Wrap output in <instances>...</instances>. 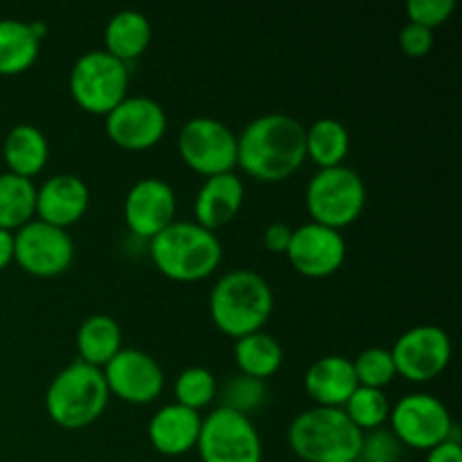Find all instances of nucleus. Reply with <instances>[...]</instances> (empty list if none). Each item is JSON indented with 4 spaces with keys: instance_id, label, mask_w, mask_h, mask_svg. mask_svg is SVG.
<instances>
[{
    "instance_id": "1",
    "label": "nucleus",
    "mask_w": 462,
    "mask_h": 462,
    "mask_svg": "<svg viewBox=\"0 0 462 462\" xmlns=\"http://www.w3.org/2000/svg\"><path fill=\"white\" fill-rule=\"evenodd\" d=\"M305 161V125L284 113L255 117L237 135V167L262 183L287 180Z\"/></svg>"
},
{
    "instance_id": "2",
    "label": "nucleus",
    "mask_w": 462,
    "mask_h": 462,
    "mask_svg": "<svg viewBox=\"0 0 462 462\" xmlns=\"http://www.w3.org/2000/svg\"><path fill=\"white\" fill-rule=\"evenodd\" d=\"M273 311V291L257 271L233 269L210 291V319L230 338L264 329Z\"/></svg>"
},
{
    "instance_id": "3",
    "label": "nucleus",
    "mask_w": 462,
    "mask_h": 462,
    "mask_svg": "<svg viewBox=\"0 0 462 462\" xmlns=\"http://www.w3.org/2000/svg\"><path fill=\"white\" fill-rule=\"evenodd\" d=\"M156 269L174 282H199L217 271L224 257L219 237L197 221H174L149 239Z\"/></svg>"
},
{
    "instance_id": "4",
    "label": "nucleus",
    "mask_w": 462,
    "mask_h": 462,
    "mask_svg": "<svg viewBox=\"0 0 462 462\" xmlns=\"http://www.w3.org/2000/svg\"><path fill=\"white\" fill-rule=\"evenodd\" d=\"M111 393L102 370L84 361H72L50 382L45 409L57 427L75 431L97 422L106 411Z\"/></svg>"
},
{
    "instance_id": "5",
    "label": "nucleus",
    "mask_w": 462,
    "mask_h": 462,
    "mask_svg": "<svg viewBox=\"0 0 462 462\" xmlns=\"http://www.w3.org/2000/svg\"><path fill=\"white\" fill-rule=\"evenodd\" d=\"M361 438L343 409L314 406L289 427V447L305 462H356Z\"/></svg>"
},
{
    "instance_id": "6",
    "label": "nucleus",
    "mask_w": 462,
    "mask_h": 462,
    "mask_svg": "<svg viewBox=\"0 0 462 462\" xmlns=\"http://www.w3.org/2000/svg\"><path fill=\"white\" fill-rule=\"evenodd\" d=\"M368 199L364 179L352 167L338 165L319 170L305 189L307 212L311 221L341 230L361 217Z\"/></svg>"
},
{
    "instance_id": "7",
    "label": "nucleus",
    "mask_w": 462,
    "mask_h": 462,
    "mask_svg": "<svg viewBox=\"0 0 462 462\" xmlns=\"http://www.w3.org/2000/svg\"><path fill=\"white\" fill-rule=\"evenodd\" d=\"M68 88L86 113L106 116L129 95V68L106 50H90L72 63Z\"/></svg>"
},
{
    "instance_id": "8",
    "label": "nucleus",
    "mask_w": 462,
    "mask_h": 462,
    "mask_svg": "<svg viewBox=\"0 0 462 462\" xmlns=\"http://www.w3.org/2000/svg\"><path fill=\"white\" fill-rule=\"evenodd\" d=\"M391 431L409 449L429 451L440 442L458 438L445 402L429 393H411L391 406Z\"/></svg>"
},
{
    "instance_id": "9",
    "label": "nucleus",
    "mask_w": 462,
    "mask_h": 462,
    "mask_svg": "<svg viewBox=\"0 0 462 462\" xmlns=\"http://www.w3.org/2000/svg\"><path fill=\"white\" fill-rule=\"evenodd\" d=\"M197 451L201 462H262L264 458L262 438L253 420L221 406L203 418Z\"/></svg>"
},
{
    "instance_id": "10",
    "label": "nucleus",
    "mask_w": 462,
    "mask_h": 462,
    "mask_svg": "<svg viewBox=\"0 0 462 462\" xmlns=\"http://www.w3.org/2000/svg\"><path fill=\"white\" fill-rule=\"evenodd\" d=\"M179 153L189 170L206 179L228 174L237 167V135L215 117H192L179 131Z\"/></svg>"
},
{
    "instance_id": "11",
    "label": "nucleus",
    "mask_w": 462,
    "mask_h": 462,
    "mask_svg": "<svg viewBox=\"0 0 462 462\" xmlns=\"http://www.w3.org/2000/svg\"><path fill=\"white\" fill-rule=\"evenodd\" d=\"M75 260V242L68 230L32 219L14 233V262L34 278H57Z\"/></svg>"
},
{
    "instance_id": "12",
    "label": "nucleus",
    "mask_w": 462,
    "mask_h": 462,
    "mask_svg": "<svg viewBox=\"0 0 462 462\" xmlns=\"http://www.w3.org/2000/svg\"><path fill=\"white\" fill-rule=\"evenodd\" d=\"M391 356L400 377L427 383L449 365L451 338L438 325H415L393 343Z\"/></svg>"
},
{
    "instance_id": "13",
    "label": "nucleus",
    "mask_w": 462,
    "mask_h": 462,
    "mask_svg": "<svg viewBox=\"0 0 462 462\" xmlns=\"http://www.w3.org/2000/svg\"><path fill=\"white\" fill-rule=\"evenodd\" d=\"M108 140L126 152H147L156 147L167 131V113L156 99L126 95L111 113L104 116Z\"/></svg>"
},
{
    "instance_id": "14",
    "label": "nucleus",
    "mask_w": 462,
    "mask_h": 462,
    "mask_svg": "<svg viewBox=\"0 0 462 462\" xmlns=\"http://www.w3.org/2000/svg\"><path fill=\"white\" fill-rule=\"evenodd\" d=\"M108 393L126 404L144 406L156 402L165 388V373L147 352L122 347L102 368Z\"/></svg>"
},
{
    "instance_id": "15",
    "label": "nucleus",
    "mask_w": 462,
    "mask_h": 462,
    "mask_svg": "<svg viewBox=\"0 0 462 462\" xmlns=\"http://www.w3.org/2000/svg\"><path fill=\"white\" fill-rule=\"evenodd\" d=\"M347 255V244L341 230L328 228L310 221L300 228H293L287 257L293 269L305 278H329L343 266Z\"/></svg>"
},
{
    "instance_id": "16",
    "label": "nucleus",
    "mask_w": 462,
    "mask_h": 462,
    "mask_svg": "<svg viewBox=\"0 0 462 462\" xmlns=\"http://www.w3.org/2000/svg\"><path fill=\"white\" fill-rule=\"evenodd\" d=\"M125 221L140 239H153L176 221V192L167 180L143 179L125 199Z\"/></svg>"
},
{
    "instance_id": "17",
    "label": "nucleus",
    "mask_w": 462,
    "mask_h": 462,
    "mask_svg": "<svg viewBox=\"0 0 462 462\" xmlns=\"http://www.w3.org/2000/svg\"><path fill=\"white\" fill-rule=\"evenodd\" d=\"M88 185L75 174L50 176L36 188V219L54 228L68 230L88 210Z\"/></svg>"
},
{
    "instance_id": "18",
    "label": "nucleus",
    "mask_w": 462,
    "mask_h": 462,
    "mask_svg": "<svg viewBox=\"0 0 462 462\" xmlns=\"http://www.w3.org/2000/svg\"><path fill=\"white\" fill-rule=\"evenodd\" d=\"M244 197H246V188L235 171L210 176L203 180L194 199V217H197L194 221L215 233L239 215Z\"/></svg>"
},
{
    "instance_id": "19",
    "label": "nucleus",
    "mask_w": 462,
    "mask_h": 462,
    "mask_svg": "<svg viewBox=\"0 0 462 462\" xmlns=\"http://www.w3.org/2000/svg\"><path fill=\"white\" fill-rule=\"evenodd\" d=\"M201 422L203 418L197 411L185 409L180 404H167L149 420V442L162 456H171V458L185 456L188 451L197 449Z\"/></svg>"
},
{
    "instance_id": "20",
    "label": "nucleus",
    "mask_w": 462,
    "mask_h": 462,
    "mask_svg": "<svg viewBox=\"0 0 462 462\" xmlns=\"http://www.w3.org/2000/svg\"><path fill=\"white\" fill-rule=\"evenodd\" d=\"M359 388L352 359L338 355L323 356L314 361L305 373V391L316 406L343 409L352 393Z\"/></svg>"
},
{
    "instance_id": "21",
    "label": "nucleus",
    "mask_w": 462,
    "mask_h": 462,
    "mask_svg": "<svg viewBox=\"0 0 462 462\" xmlns=\"http://www.w3.org/2000/svg\"><path fill=\"white\" fill-rule=\"evenodd\" d=\"M152 43V23L138 9H122L113 14L104 30V50L117 61L129 63L144 54Z\"/></svg>"
},
{
    "instance_id": "22",
    "label": "nucleus",
    "mask_w": 462,
    "mask_h": 462,
    "mask_svg": "<svg viewBox=\"0 0 462 462\" xmlns=\"http://www.w3.org/2000/svg\"><path fill=\"white\" fill-rule=\"evenodd\" d=\"M3 158L9 174L34 179L50 158V144L43 131L34 125H16L3 143Z\"/></svg>"
},
{
    "instance_id": "23",
    "label": "nucleus",
    "mask_w": 462,
    "mask_h": 462,
    "mask_svg": "<svg viewBox=\"0 0 462 462\" xmlns=\"http://www.w3.org/2000/svg\"><path fill=\"white\" fill-rule=\"evenodd\" d=\"M41 52V39L30 23L0 18V77H14L30 70Z\"/></svg>"
},
{
    "instance_id": "24",
    "label": "nucleus",
    "mask_w": 462,
    "mask_h": 462,
    "mask_svg": "<svg viewBox=\"0 0 462 462\" xmlns=\"http://www.w3.org/2000/svg\"><path fill=\"white\" fill-rule=\"evenodd\" d=\"M75 343L79 361L102 370L122 350V329L111 316H88L77 329Z\"/></svg>"
},
{
    "instance_id": "25",
    "label": "nucleus",
    "mask_w": 462,
    "mask_h": 462,
    "mask_svg": "<svg viewBox=\"0 0 462 462\" xmlns=\"http://www.w3.org/2000/svg\"><path fill=\"white\" fill-rule=\"evenodd\" d=\"M350 153V131L334 117H320L305 126V156L316 162L319 170L343 165Z\"/></svg>"
},
{
    "instance_id": "26",
    "label": "nucleus",
    "mask_w": 462,
    "mask_h": 462,
    "mask_svg": "<svg viewBox=\"0 0 462 462\" xmlns=\"http://www.w3.org/2000/svg\"><path fill=\"white\" fill-rule=\"evenodd\" d=\"M235 361L239 373L264 382L278 373L284 361V352L278 338L260 329L235 341Z\"/></svg>"
},
{
    "instance_id": "27",
    "label": "nucleus",
    "mask_w": 462,
    "mask_h": 462,
    "mask_svg": "<svg viewBox=\"0 0 462 462\" xmlns=\"http://www.w3.org/2000/svg\"><path fill=\"white\" fill-rule=\"evenodd\" d=\"M36 219V185L30 179L0 174V230L16 233L25 224Z\"/></svg>"
},
{
    "instance_id": "28",
    "label": "nucleus",
    "mask_w": 462,
    "mask_h": 462,
    "mask_svg": "<svg viewBox=\"0 0 462 462\" xmlns=\"http://www.w3.org/2000/svg\"><path fill=\"white\" fill-rule=\"evenodd\" d=\"M346 415L350 418V422L359 429L361 433L374 431V429H382L388 422V415H391V402H388L386 393L374 391V388H364L359 386L352 393L350 400L343 406Z\"/></svg>"
},
{
    "instance_id": "29",
    "label": "nucleus",
    "mask_w": 462,
    "mask_h": 462,
    "mask_svg": "<svg viewBox=\"0 0 462 462\" xmlns=\"http://www.w3.org/2000/svg\"><path fill=\"white\" fill-rule=\"evenodd\" d=\"M217 393H219V388H217L215 374H212L208 368H203V365L185 368L183 373L176 377V383H174L176 404L197 411V413L217 400Z\"/></svg>"
},
{
    "instance_id": "30",
    "label": "nucleus",
    "mask_w": 462,
    "mask_h": 462,
    "mask_svg": "<svg viewBox=\"0 0 462 462\" xmlns=\"http://www.w3.org/2000/svg\"><path fill=\"white\" fill-rule=\"evenodd\" d=\"M352 365H355L356 382L364 388L383 391L397 377L395 364H393V356L388 347H368V350H364L352 361Z\"/></svg>"
},
{
    "instance_id": "31",
    "label": "nucleus",
    "mask_w": 462,
    "mask_h": 462,
    "mask_svg": "<svg viewBox=\"0 0 462 462\" xmlns=\"http://www.w3.org/2000/svg\"><path fill=\"white\" fill-rule=\"evenodd\" d=\"M266 402V383L260 379L235 374L221 391V409L235 411L239 415H251Z\"/></svg>"
},
{
    "instance_id": "32",
    "label": "nucleus",
    "mask_w": 462,
    "mask_h": 462,
    "mask_svg": "<svg viewBox=\"0 0 462 462\" xmlns=\"http://www.w3.org/2000/svg\"><path fill=\"white\" fill-rule=\"evenodd\" d=\"M404 445L393 436L391 429H374L364 433L356 462H400Z\"/></svg>"
},
{
    "instance_id": "33",
    "label": "nucleus",
    "mask_w": 462,
    "mask_h": 462,
    "mask_svg": "<svg viewBox=\"0 0 462 462\" xmlns=\"http://www.w3.org/2000/svg\"><path fill=\"white\" fill-rule=\"evenodd\" d=\"M454 9V0H409V3H406L409 23L422 25L427 27V30H436L438 25L449 21Z\"/></svg>"
},
{
    "instance_id": "34",
    "label": "nucleus",
    "mask_w": 462,
    "mask_h": 462,
    "mask_svg": "<svg viewBox=\"0 0 462 462\" xmlns=\"http://www.w3.org/2000/svg\"><path fill=\"white\" fill-rule=\"evenodd\" d=\"M433 30H427L415 23H406L400 32V50L409 59H422L433 50Z\"/></svg>"
},
{
    "instance_id": "35",
    "label": "nucleus",
    "mask_w": 462,
    "mask_h": 462,
    "mask_svg": "<svg viewBox=\"0 0 462 462\" xmlns=\"http://www.w3.org/2000/svg\"><path fill=\"white\" fill-rule=\"evenodd\" d=\"M291 233L293 228H289L282 221H275V224L266 226L264 235H262V242H264L266 251L284 253V255H287V248L289 244H291Z\"/></svg>"
},
{
    "instance_id": "36",
    "label": "nucleus",
    "mask_w": 462,
    "mask_h": 462,
    "mask_svg": "<svg viewBox=\"0 0 462 462\" xmlns=\"http://www.w3.org/2000/svg\"><path fill=\"white\" fill-rule=\"evenodd\" d=\"M427 462H462L460 438H451V440H445L433 447V449H429Z\"/></svg>"
},
{
    "instance_id": "37",
    "label": "nucleus",
    "mask_w": 462,
    "mask_h": 462,
    "mask_svg": "<svg viewBox=\"0 0 462 462\" xmlns=\"http://www.w3.org/2000/svg\"><path fill=\"white\" fill-rule=\"evenodd\" d=\"M14 262V233L0 230V271Z\"/></svg>"
}]
</instances>
